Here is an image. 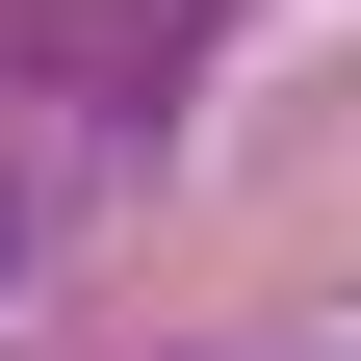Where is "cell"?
Wrapping results in <instances>:
<instances>
[{"instance_id": "cell-1", "label": "cell", "mask_w": 361, "mask_h": 361, "mask_svg": "<svg viewBox=\"0 0 361 361\" xmlns=\"http://www.w3.org/2000/svg\"><path fill=\"white\" fill-rule=\"evenodd\" d=\"M0 258H26V207H0Z\"/></svg>"}]
</instances>
